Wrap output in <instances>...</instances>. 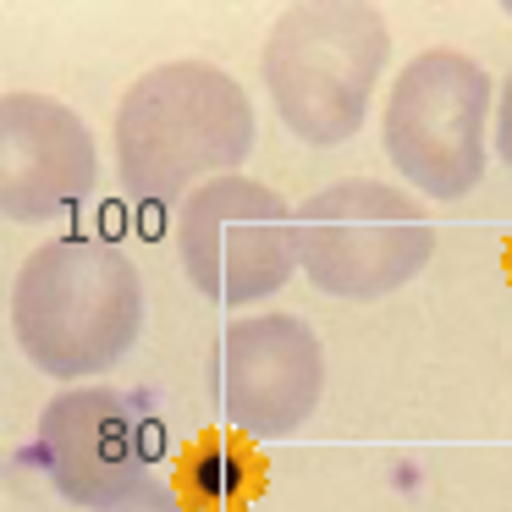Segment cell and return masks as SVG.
<instances>
[{
	"label": "cell",
	"instance_id": "cell-1",
	"mask_svg": "<svg viewBox=\"0 0 512 512\" xmlns=\"http://www.w3.org/2000/svg\"><path fill=\"white\" fill-rule=\"evenodd\" d=\"M254 149V105L210 61H166L116 105V177L138 204H182L193 188L232 177Z\"/></svg>",
	"mask_w": 512,
	"mask_h": 512
},
{
	"label": "cell",
	"instance_id": "cell-2",
	"mask_svg": "<svg viewBox=\"0 0 512 512\" xmlns=\"http://www.w3.org/2000/svg\"><path fill=\"white\" fill-rule=\"evenodd\" d=\"M144 331L138 265L94 232L34 248L12 276V336L45 375H105Z\"/></svg>",
	"mask_w": 512,
	"mask_h": 512
},
{
	"label": "cell",
	"instance_id": "cell-3",
	"mask_svg": "<svg viewBox=\"0 0 512 512\" xmlns=\"http://www.w3.org/2000/svg\"><path fill=\"white\" fill-rule=\"evenodd\" d=\"M391 61V28L358 0H309L287 6L265 34L259 72L276 116L292 138L314 149L347 144L364 127L375 83Z\"/></svg>",
	"mask_w": 512,
	"mask_h": 512
},
{
	"label": "cell",
	"instance_id": "cell-4",
	"mask_svg": "<svg viewBox=\"0 0 512 512\" xmlns=\"http://www.w3.org/2000/svg\"><path fill=\"white\" fill-rule=\"evenodd\" d=\"M490 72L463 50H424L397 72L380 122L386 160L424 199H463L490 160Z\"/></svg>",
	"mask_w": 512,
	"mask_h": 512
},
{
	"label": "cell",
	"instance_id": "cell-5",
	"mask_svg": "<svg viewBox=\"0 0 512 512\" xmlns=\"http://www.w3.org/2000/svg\"><path fill=\"white\" fill-rule=\"evenodd\" d=\"M298 270L331 298H386L435 254V226L402 188L342 177L298 204Z\"/></svg>",
	"mask_w": 512,
	"mask_h": 512
},
{
	"label": "cell",
	"instance_id": "cell-6",
	"mask_svg": "<svg viewBox=\"0 0 512 512\" xmlns=\"http://www.w3.org/2000/svg\"><path fill=\"white\" fill-rule=\"evenodd\" d=\"M171 237L193 292L210 303H259L298 270V215L243 171L193 188L177 204Z\"/></svg>",
	"mask_w": 512,
	"mask_h": 512
},
{
	"label": "cell",
	"instance_id": "cell-7",
	"mask_svg": "<svg viewBox=\"0 0 512 512\" xmlns=\"http://www.w3.org/2000/svg\"><path fill=\"white\" fill-rule=\"evenodd\" d=\"M325 391V347L298 314H254L215 336L210 402L232 430L254 441L292 435Z\"/></svg>",
	"mask_w": 512,
	"mask_h": 512
},
{
	"label": "cell",
	"instance_id": "cell-8",
	"mask_svg": "<svg viewBox=\"0 0 512 512\" xmlns=\"http://www.w3.org/2000/svg\"><path fill=\"white\" fill-rule=\"evenodd\" d=\"M155 424L111 386H67L39 413V463L72 507L105 512L133 496L155 463Z\"/></svg>",
	"mask_w": 512,
	"mask_h": 512
},
{
	"label": "cell",
	"instance_id": "cell-9",
	"mask_svg": "<svg viewBox=\"0 0 512 512\" xmlns=\"http://www.w3.org/2000/svg\"><path fill=\"white\" fill-rule=\"evenodd\" d=\"M100 182V149L72 105L34 89L0 100V210L6 221H56Z\"/></svg>",
	"mask_w": 512,
	"mask_h": 512
},
{
	"label": "cell",
	"instance_id": "cell-10",
	"mask_svg": "<svg viewBox=\"0 0 512 512\" xmlns=\"http://www.w3.org/2000/svg\"><path fill=\"white\" fill-rule=\"evenodd\" d=\"M182 479H188V490L204 507H243V501L259 496L265 468H259V457L248 452L243 441H232V435H204L188 452V463H182Z\"/></svg>",
	"mask_w": 512,
	"mask_h": 512
},
{
	"label": "cell",
	"instance_id": "cell-11",
	"mask_svg": "<svg viewBox=\"0 0 512 512\" xmlns=\"http://www.w3.org/2000/svg\"><path fill=\"white\" fill-rule=\"evenodd\" d=\"M105 512H193V507H188V501H182L177 490L166 485V479H144V485H138L133 496L111 501Z\"/></svg>",
	"mask_w": 512,
	"mask_h": 512
},
{
	"label": "cell",
	"instance_id": "cell-12",
	"mask_svg": "<svg viewBox=\"0 0 512 512\" xmlns=\"http://www.w3.org/2000/svg\"><path fill=\"white\" fill-rule=\"evenodd\" d=\"M496 155L507 160V171H512V72L496 94Z\"/></svg>",
	"mask_w": 512,
	"mask_h": 512
}]
</instances>
